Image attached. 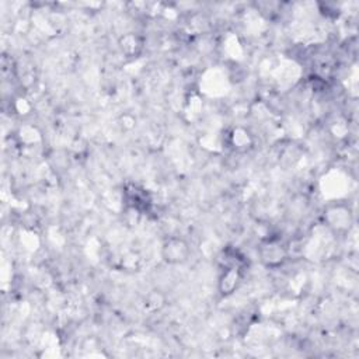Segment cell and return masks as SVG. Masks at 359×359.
<instances>
[{"instance_id": "cell-6", "label": "cell", "mask_w": 359, "mask_h": 359, "mask_svg": "<svg viewBox=\"0 0 359 359\" xmlns=\"http://www.w3.org/2000/svg\"><path fill=\"white\" fill-rule=\"evenodd\" d=\"M120 48H121L122 54L132 58V56H138L142 52L143 42L139 35H136L134 33H128L127 35H124L120 40Z\"/></svg>"}, {"instance_id": "cell-4", "label": "cell", "mask_w": 359, "mask_h": 359, "mask_svg": "<svg viewBox=\"0 0 359 359\" xmlns=\"http://www.w3.org/2000/svg\"><path fill=\"white\" fill-rule=\"evenodd\" d=\"M243 281V268L240 266H223L218 280V291L222 296L228 298L233 295Z\"/></svg>"}, {"instance_id": "cell-2", "label": "cell", "mask_w": 359, "mask_h": 359, "mask_svg": "<svg viewBox=\"0 0 359 359\" xmlns=\"http://www.w3.org/2000/svg\"><path fill=\"white\" fill-rule=\"evenodd\" d=\"M260 261L269 269H277L288 260V248L278 237H268L260 243Z\"/></svg>"}, {"instance_id": "cell-7", "label": "cell", "mask_w": 359, "mask_h": 359, "mask_svg": "<svg viewBox=\"0 0 359 359\" xmlns=\"http://www.w3.org/2000/svg\"><path fill=\"white\" fill-rule=\"evenodd\" d=\"M230 146L233 149H237V150H246L251 146V136L250 134L246 131V129H241V128H236L232 131L230 134Z\"/></svg>"}, {"instance_id": "cell-3", "label": "cell", "mask_w": 359, "mask_h": 359, "mask_svg": "<svg viewBox=\"0 0 359 359\" xmlns=\"http://www.w3.org/2000/svg\"><path fill=\"white\" fill-rule=\"evenodd\" d=\"M191 257V247L187 240L178 236L168 237L161 244V260L168 265H183Z\"/></svg>"}, {"instance_id": "cell-1", "label": "cell", "mask_w": 359, "mask_h": 359, "mask_svg": "<svg viewBox=\"0 0 359 359\" xmlns=\"http://www.w3.org/2000/svg\"><path fill=\"white\" fill-rule=\"evenodd\" d=\"M324 223L326 226L338 236L346 234L351 232L353 226V214L349 205L338 202V204H331L324 209Z\"/></svg>"}, {"instance_id": "cell-5", "label": "cell", "mask_w": 359, "mask_h": 359, "mask_svg": "<svg viewBox=\"0 0 359 359\" xmlns=\"http://www.w3.org/2000/svg\"><path fill=\"white\" fill-rule=\"evenodd\" d=\"M124 200L128 204V207L138 214L150 204L147 193L143 189H141L139 186H135V184H128L125 187Z\"/></svg>"}]
</instances>
